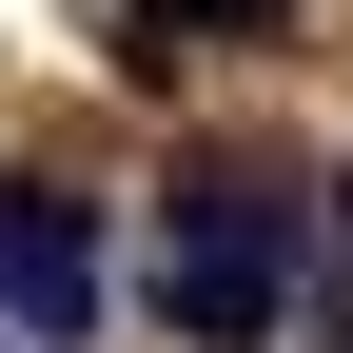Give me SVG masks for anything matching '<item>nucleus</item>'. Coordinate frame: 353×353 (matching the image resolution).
<instances>
[{"mask_svg": "<svg viewBox=\"0 0 353 353\" xmlns=\"http://www.w3.org/2000/svg\"><path fill=\"white\" fill-rule=\"evenodd\" d=\"M294 255H314V196L294 176H196V196L157 216V314L176 353H255L294 314Z\"/></svg>", "mask_w": 353, "mask_h": 353, "instance_id": "1", "label": "nucleus"}, {"mask_svg": "<svg viewBox=\"0 0 353 353\" xmlns=\"http://www.w3.org/2000/svg\"><path fill=\"white\" fill-rule=\"evenodd\" d=\"M0 314H20L39 353H59L79 314H99V236H79V196H39V176L0 196Z\"/></svg>", "mask_w": 353, "mask_h": 353, "instance_id": "2", "label": "nucleus"}, {"mask_svg": "<svg viewBox=\"0 0 353 353\" xmlns=\"http://www.w3.org/2000/svg\"><path fill=\"white\" fill-rule=\"evenodd\" d=\"M275 20H294V0H138V20H118V59H138V79H176L196 39H275Z\"/></svg>", "mask_w": 353, "mask_h": 353, "instance_id": "3", "label": "nucleus"}, {"mask_svg": "<svg viewBox=\"0 0 353 353\" xmlns=\"http://www.w3.org/2000/svg\"><path fill=\"white\" fill-rule=\"evenodd\" d=\"M334 216H353V176H334Z\"/></svg>", "mask_w": 353, "mask_h": 353, "instance_id": "4", "label": "nucleus"}, {"mask_svg": "<svg viewBox=\"0 0 353 353\" xmlns=\"http://www.w3.org/2000/svg\"><path fill=\"white\" fill-rule=\"evenodd\" d=\"M334 353H353V334H334Z\"/></svg>", "mask_w": 353, "mask_h": 353, "instance_id": "5", "label": "nucleus"}]
</instances>
